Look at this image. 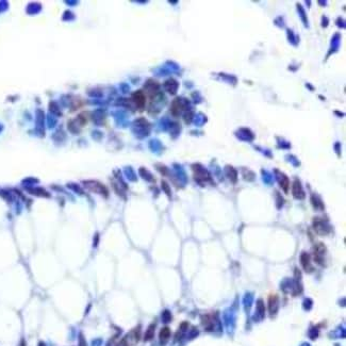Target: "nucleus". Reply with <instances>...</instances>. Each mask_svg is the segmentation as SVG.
<instances>
[{
    "instance_id": "obj_5",
    "label": "nucleus",
    "mask_w": 346,
    "mask_h": 346,
    "mask_svg": "<svg viewBox=\"0 0 346 346\" xmlns=\"http://www.w3.org/2000/svg\"><path fill=\"white\" fill-rule=\"evenodd\" d=\"M279 183H280L281 187L284 190V192H287V187H289V179L285 175L280 174L279 175Z\"/></svg>"
},
{
    "instance_id": "obj_7",
    "label": "nucleus",
    "mask_w": 346,
    "mask_h": 346,
    "mask_svg": "<svg viewBox=\"0 0 346 346\" xmlns=\"http://www.w3.org/2000/svg\"><path fill=\"white\" fill-rule=\"evenodd\" d=\"M169 334H170L169 329H168L167 327L163 328V329L161 330V332H160V339H161L162 342H165V341H167V339L169 338Z\"/></svg>"
},
{
    "instance_id": "obj_6",
    "label": "nucleus",
    "mask_w": 346,
    "mask_h": 346,
    "mask_svg": "<svg viewBox=\"0 0 346 346\" xmlns=\"http://www.w3.org/2000/svg\"><path fill=\"white\" fill-rule=\"evenodd\" d=\"M277 305H278V297L276 295L271 296V298H269V310L272 313L277 310Z\"/></svg>"
},
{
    "instance_id": "obj_4",
    "label": "nucleus",
    "mask_w": 346,
    "mask_h": 346,
    "mask_svg": "<svg viewBox=\"0 0 346 346\" xmlns=\"http://www.w3.org/2000/svg\"><path fill=\"white\" fill-rule=\"evenodd\" d=\"M133 98H134V101L137 102V105L140 108H142L143 105H144V103H145V97H144V95H143L141 92L135 93V94L133 95Z\"/></svg>"
},
{
    "instance_id": "obj_3",
    "label": "nucleus",
    "mask_w": 346,
    "mask_h": 346,
    "mask_svg": "<svg viewBox=\"0 0 346 346\" xmlns=\"http://www.w3.org/2000/svg\"><path fill=\"white\" fill-rule=\"evenodd\" d=\"M300 263H301L302 267H304L306 271L309 272L312 269L311 264H310V257H309V255L306 254V252H302L301 256H300Z\"/></svg>"
},
{
    "instance_id": "obj_8",
    "label": "nucleus",
    "mask_w": 346,
    "mask_h": 346,
    "mask_svg": "<svg viewBox=\"0 0 346 346\" xmlns=\"http://www.w3.org/2000/svg\"><path fill=\"white\" fill-rule=\"evenodd\" d=\"M153 331H155V325H151L150 327L148 328L146 334H145V340H149L153 337Z\"/></svg>"
},
{
    "instance_id": "obj_1",
    "label": "nucleus",
    "mask_w": 346,
    "mask_h": 346,
    "mask_svg": "<svg viewBox=\"0 0 346 346\" xmlns=\"http://www.w3.org/2000/svg\"><path fill=\"white\" fill-rule=\"evenodd\" d=\"M324 254H325V247L322 244L317 245L314 248V261H316L319 264H322L324 258Z\"/></svg>"
},
{
    "instance_id": "obj_2",
    "label": "nucleus",
    "mask_w": 346,
    "mask_h": 346,
    "mask_svg": "<svg viewBox=\"0 0 346 346\" xmlns=\"http://www.w3.org/2000/svg\"><path fill=\"white\" fill-rule=\"evenodd\" d=\"M293 195L295 198H299V199H301V198L305 197V193L304 191H302V187L301 185H300V182L298 180H295L294 181V184H293Z\"/></svg>"
}]
</instances>
